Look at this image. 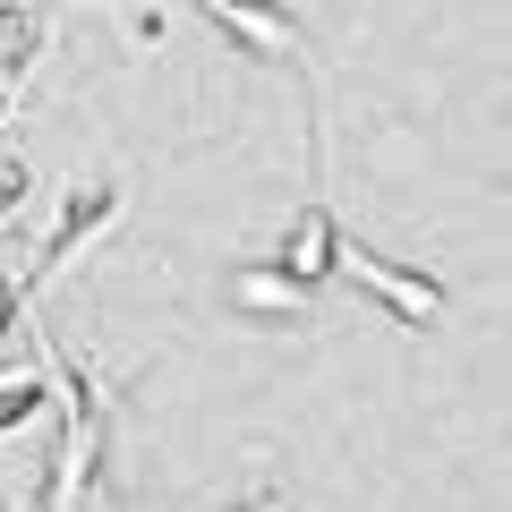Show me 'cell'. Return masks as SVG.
Masks as SVG:
<instances>
[{"instance_id": "1", "label": "cell", "mask_w": 512, "mask_h": 512, "mask_svg": "<svg viewBox=\"0 0 512 512\" xmlns=\"http://www.w3.org/2000/svg\"><path fill=\"white\" fill-rule=\"evenodd\" d=\"M342 274L359 282L384 316H402V325H444V282L419 274V265H402V256H376V248H359V239H342Z\"/></svg>"}, {"instance_id": "2", "label": "cell", "mask_w": 512, "mask_h": 512, "mask_svg": "<svg viewBox=\"0 0 512 512\" xmlns=\"http://www.w3.org/2000/svg\"><path fill=\"white\" fill-rule=\"evenodd\" d=\"M274 274L291 282V291H316V282L342 274V222H333L325 197H308L291 214V231H282V248H274Z\"/></svg>"}, {"instance_id": "5", "label": "cell", "mask_w": 512, "mask_h": 512, "mask_svg": "<svg viewBox=\"0 0 512 512\" xmlns=\"http://www.w3.org/2000/svg\"><path fill=\"white\" fill-rule=\"evenodd\" d=\"M43 410V376H18V384H0V436H9V427H26Z\"/></svg>"}, {"instance_id": "3", "label": "cell", "mask_w": 512, "mask_h": 512, "mask_svg": "<svg viewBox=\"0 0 512 512\" xmlns=\"http://www.w3.org/2000/svg\"><path fill=\"white\" fill-rule=\"evenodd\" d=\"M205 9H214V26H231V43H248V52H265V60L299 52V18L282 0H205Z\"/></svg>"}, {"instance_id": "7", "label": "cell", "mask_w": 512, "mask_h": 512, "mask_svg": "<svg viewBox=\"0 0 512 512\" xmlns=\"http://www.w3.org/2000/svg\"><path fill=\"white\" fill-rule=\"evenodd\" d=\"M231 512H282V495H248V504H231Z\"/></svg>"}, {"instance_id": "6", "label": "cell", "mask_w": 512, "mask_h": 512, "mask_svg": "<svg viewBox=\"0 0 512 512\" xmlns=\"http://www.w3.org/2000/svg\"><path fill=\"white\" fill-rule=\"evenodd\" d=\"M26 197V163H9V154H0V205H18Z\"/></svg>"}, {"instance_id": "4", "label": "cell", "mask_w": 512, "mask_h": 512, "mask_svg": "<svg viewBox=\"0 0 512 512\" xmlns=\"http://www.w3.org/2000/svg\"><path fill=\"white\" fill-rule=\"evenodd\" d=\"M111 205H120V188H111V180H77L69 188V205H60V222H52V265L86 248L94 222H111Z\"/></svg>"}, {"instance_id": "8", "label": "cell", "mask_w": 512, "mask_h": 512, "mask_svg": "<svg viewBox=\"0 0 512 512\" xmlns=\"http://www.w3.org/2000/svg\"><path fill=\"white\" fill-rule=\"evenodd\" d=\"M0 111H9V103H0Z\"/></svg>"}]
</instances>
